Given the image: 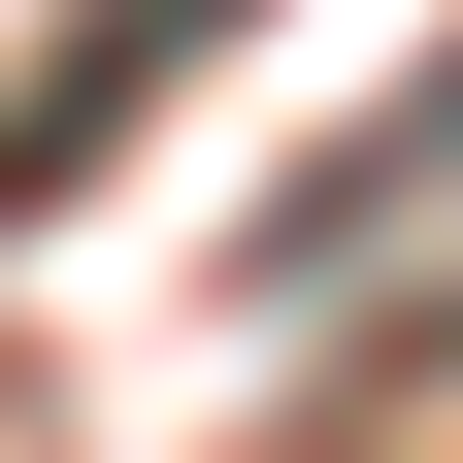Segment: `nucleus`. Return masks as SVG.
<instances>
[{
    "instance_id": "nucleus-1",
    "label": "nucleus",
    "mask_w": 463,
    "mask_h": 463,
    "mask_svg": "<svg viewBox=\"0 0 463 463\" xmlns=\"http://www.w3.org/2000/svg\"><path fill=\"white\" fill-rule=\"evenodd\" d=\"M199 33H232V0H99L67 67L0 99V199H67V165H99V133H133V99H165V67H199Z\"/></svg>"
}]
</instances>
